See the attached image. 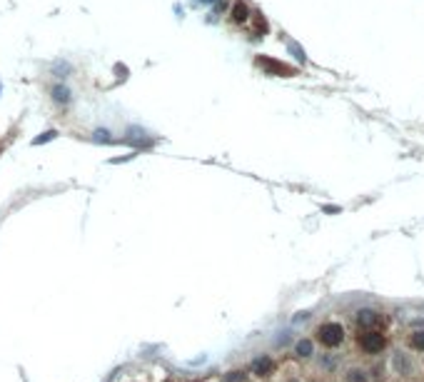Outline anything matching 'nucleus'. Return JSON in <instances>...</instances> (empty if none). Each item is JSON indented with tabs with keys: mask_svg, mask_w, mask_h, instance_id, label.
<instances>
[{
	"mask_svg": "<svg viewBox=\"0 0 424 382\" xmlns=\"http://www.w3.org/2000/svg\"><path fill=\"white\" fill-rule=\"evenodd\" d=\"M257 65L265 68L270 75H292V73H295V70L287 68L285 62H277V60H270V58H257Z\"/></svg>",
	"mask_w": 424,
	"mask_h": 382,
	"instance_id": "obj_4",
	"label": "nucleus"
},
{
	"mask_svg": "<svg viewBox=\"0 0 424 382\" xmlns=\"http://www.w3.org/2000/svg\"><path fill=\"white\" fill-rule=\"evenodd\" d=\"M274 370V362H272V357H257L255 362H252V372L257 375V377H265V375H270Z\"/></svg>",
	"mask_w": 424,
	"mask_h": 382,
	"instance_id": "obj_6",
	"label": "nucleus"
},
{
	"mask_svg": "<svg viewBox=\"0 0 424 382\" xmlns=\"http://www.w3.org/2000/svg\"><path fill=\"white\" fill-rule=\"evenodd\" d=\"M357 345L364 355H379L387 350V337L379 330H362V335L357 337Z\"/></svg>",
	"mask_w": 424,
	"mask_h": 382,
	"instance_id": "obj_1",
	"label": "nucleus"
},
{
	"mask_svg": "<svg viewBox=\"0 0 424 382\" xmlns=\"http://www.w3.org/2000/svg\"><path fill=\"white\" fill-rule=\"evenodd\" d=\"M53 98H55V103H62V105L70 103V92H67L65 85H55V88H53Z\"/></svg>",
	"mask_w": 424,
	"mask_h": 382,
	"instance_id": "obj_9",
	"label": "nucleus"
},
{
	"mask_svg": "<svg viewBox=\"0 0 424 382\" xmlns=\"http://www.w3.org/2000/svg\"><path fill=\"white\" fill-rule=\"evenodd\" d=\"M355 323H357V327H362V330H377V325H379V312H374V310H360L357 317H355Z\"/></svg>",
	"mask_w": 424,
	"mask_h": 382,
	"instance_id": "obj_5",
	"label": "nucleus"
},
{
	"mask_svg": "<svg viewBox=\"0 0 424 382\" xmlns=\"http://www.w3.org/2000/svg\"><path fill=\"white\" fill-rule=\"evenodd\" d=\"M55 135H58L55 130H48V133H43L40 138H35V140H32V145H43V143H48V140H53Z\"/></svg>",
	"mask_w": 424,
	"mask_h": 382,
	"instance_id": "obj_12",
	"label": "nucleus"
},
{
	"mask_svg": "<svg viewBox=\"0 0 424 382\" xmlns=\"http://www.w3.org/2000/svg\"><path fill=\"white\" fill-rule=\"evenodd\" d=\"M317 340H320V345H325V347H339L342 342H344V327L339 323H322L317 327Z\"/></svg>",
	"mask_w": 424,
	"mask_h": 382,
	"instance_id": "obj_2",
	"label": "nucleus"
},
{
	"mask_svg": "<svg viewBox=\"0 0 424 382\" xmlns=\"http://www.w3.org/2000/svg\"><path fill=\"white\" fill-rule=\"evenodd\" d=\"M222 382H244V372L242 370H232V372L225 375V380Z\"/></svg>",
	"mask_w": 424,
	"mask_h": 382,
	"instance_id": "obj_11",
	"label": "nucleus"
},
{
	"mask_svg": "<svg viewBox=\"0 0 424 382\" xmlns=\"http://www.w3.org/2000/svg\"><path fill=\"white\" fill-rule=\"evenodd\" d=\"M347 382H369V377H367V372L364 370H360V367H355V370H349L347 372V377H344Z\"/></svg>",
	"mask_w": 424,
	"mask_h": 382,
	"instance_id": "obj_10",
	"label": "nucleus"
},
{
	"mask_svg": "<svg viewBox=\"0 0 424 382\" xmlns=\"http://www.w3.org/2000/svg\"><path fill=\"white\" fill-rule=\"evenodd\" d=\"M230 18H232L235 25H247V20L252 18L250 5H247L244 0H235V5H232V10H230Z\"/></svg>",
	"mask_w": 424,
	"mask_h": 382,
	"instance_id": "obj_3",
	"label": "nucleus"
},
{
	"mask_svg": "<svg viewBox=\"0 0 424 382\" xmlns=\"http://www.w3.org/2000/svg\"><path fill=\"white\" fill-rule=\"evenodd\" d=\"M409 347H412L414 353H424V330L412 332V337H409Z\"/></svg>",
	"mask_w": 424,
	"mask_h": 382,
	"instance_id": "obj_8",
	"label": "nucleus"
},
{
	"mask_svg": "<svg viewBox=\"0 0 424 382\" xmlns=\"http://www.w3.org/2000/svg\"><path fill=\"white\" fill-rule=\"evenodd\" d=\"M95 140H110V133H108V130H97V133H95Z\"/></svg>",
	"mask_w": 424,
	"mask_h": 382,
	"instance_id": "obj_13",
	"label": "nucleus"
},
{
	"mask_svg": "<svg viewBox=\"0 0 424 382\" xmlns=\"http://www.w3.org/2000/svg\"><path fill=\"white\" fill-rule=\"evenodd\" d=\"M295 353L300 355V357H312V353H314L312 340H300V342L295 345Z\"/></svg>",
	"mask_w": 424,
	"mask_h": 382,
	"instance_id": "obj_7",
	"label": "nucleus"
}]
</instances>
